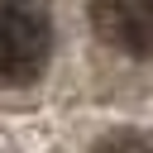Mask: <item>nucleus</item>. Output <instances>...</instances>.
<instances>
[{"label":"nucleus","mask_w":153,"mask_h":153,"mask_svg":"<svg viewBox=\"0 0 153 153\" xmlns=\"http://www.w3.org/2000/svg\"><path fill=\"white\" fill-rule=\"evenodd\" d=\"M53 57V19L38 0H0V81L29 86Z\"/></svg>","instance_id":"obj_1"},{"label":"nucleus","mask_w":153,"mask_h":153,"mask_svg":"<svg viewBox=\"0 0 153 153\" xmlns=\"http://www.w3.org/2000/svg\"><path fill=\"white\" fill-rule=\"evenodd\" d=\"M91 24L110 48L153 57V0H91Z\"/></svg>","instance_id":"obj_2"},{"label":"nucleus","mask_w":153,"mask_h":153,"mask_svg":"<svg viewBox=\"0 0 153 153\" xmlns=\"http://www.w3.org/2000/svg\"><path fill=\"white\" fill-rule=\"evenodd\" d=\"M96 153H153V139L148 134H110L96 143Z\"/></svg>","instance_id":"obj_3"}]
</instances>
